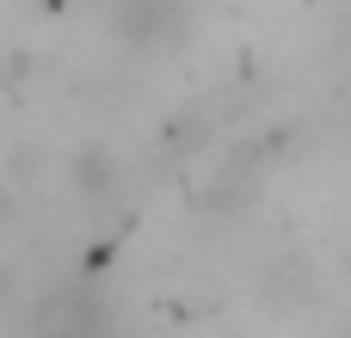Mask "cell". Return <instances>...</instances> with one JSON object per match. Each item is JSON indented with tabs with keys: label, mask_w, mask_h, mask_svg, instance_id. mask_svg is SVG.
<instances>
[{
	"label": "cell",
	"mask_w": 351,
	"mask_h": 338,
	"mask_svg": "<svg viewBox=\"0 0 351 338\" xmlns=\"http://www.w3.org/2000/svg\"><path fill=\"white\" fill-rule=\"evenodd\" d=\"M185 18V0H117V31L130 43H173Z\"/></svg>",
	"instance_id": "obj_1"
},
{
	"label": "cell",
	"mask_w": 351,
	"mask_h": 338,
	"mask_svg": "<svg viewBox=\"0 0 351 338\" xmlns=\"http://www.w3.org/2000/svg\"><path fill=\"white\" fill-rule=\"evenodd\" d=\"M74 179H80V185H93V191H99V185H111V160H105V154H99V148H93V154H80V166H74Z\"/></svg>",
	"instance_id": "obj_2"
}]
</instances>
